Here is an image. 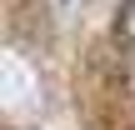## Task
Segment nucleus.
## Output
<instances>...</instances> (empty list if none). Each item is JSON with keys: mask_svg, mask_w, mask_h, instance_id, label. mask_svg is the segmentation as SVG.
<instances>
[{"mask_svg": "<svg viewBox=\"0 0 135 130\" xmlns=\"http://www.w3.org/2000/svg\"><path fill=\"white\" fill-rule=\"evenodd\" d=\"M115 35H120V40H135V0H125V10H120V20H115Z\"/></svg>", "mask_w": 135, "mask_h": 130, "instance_id": "f257e3e1", "label": "nucleus"}]
</instances>
